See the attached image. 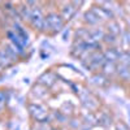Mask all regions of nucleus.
<instances>
[{
	"label": "nucleus",
	"instance_id": "6ab92c4d",
	"mask_svg": "<svg viewBox=\"0 0 130 130\" xmlns=\"http://www.w3.org/2000/svg\"><path fill=\"white\" fill-rule=\"evenodd\" d=\"M0 130H7V127H5L4 124H0Z\"/></svg>",
	"mask_w": 130,
	"mask_h": 130
},
{
	"label": "nucleus",
	"instance_id": "dca6fc26",
	"mask_svg": "<svg viewBox=\"0 0 130 130\" xmlns=\"http://www.w3.org/2000/svg\"><path fill=\"white\" fill-rule=\"evenodd\" d=\"M104 40L107 43H109V44H113V43H116V39H115V35L109 34V35H104Z\"/></svg>",
	"mask_w": 130,
	"mask_h": 130
},
{
	"label": "nucleus",
	"instance_id": "9b49d317",
	"mask_svg": "<svg viewBox=\"0 0 130 130\" xmlns=\"http://www.w3.org/2000/svg\"><path fill=\"white\" fill-rule=\"evenodd\" d=\"M117 73H118V75H120V78L122 81H130V67H126V65H118Z\"/></svg>",
	"mask_w": 130,
	"mask_h": 130
},
{
	"label": "nucleus",
	"instance_id": "2eb2a0df",
	"mask_svg": "<svg viewBox=\"0 0 130 130\" xmlns=\"http://www.w3.org/2000/svg\"><path fill=\"white\" fill-rule=\"evenodd\" d=\"M108 29H109V31H111L112 35H116L117 32H118V30H117V24H116V22H111L109 26H108Z\"/></svg>",
	"mask_w": 130,
	"mask_h": 130
},
{
	"label": "nucleus",
	"instance_id": "aec40b11",
	"mask_svg": "<svg viewBox=\"0 0 130 130\" xmlns=\"http://www.w3.org/2000/svg\"><path fill=\"white\" fill-rule=\"evenodd\" d=\"M0 72H2V67H0Z\"/></svg>",
	"mask_w": 130,
	"mask_h": 130
},
{
	"label": "nucleus",
	"instance_id": "f8f14e48",
	"mask_svg": "<svg viewBox=\"0 0 130 130\" xmlns=\"http://www.w3.org/2000/svg\"><path fill=\"white\" fill-rule=\"evenodd\" d=\"M102 69H103V72H104V74H113L115 72H116V65H115V62H111V61H105L104 62V65L102 67Z\"/></svg>",
	"mask_w": 130,
	"mask_h": 130
},
{
	"label": "nucleus",
	"instance_id": "9d476101",
	"mask_svg": "<svg viewBox=\"0 0 130 130\" xmlns=\"http://www.w3.org/2000/svg\"><path fill=\"white\" fill-rule=\"evenodd\" d=\"M83 18H85V22H86V24H89V25H96V24H99V22H100V18L95 14V12H94L92 9L87 10V12L85 13Z\"/></svg>",
	"mask_w": 130,
	"mask_h": 130
},
{
	"label": "nucleus",
	"instance_id": "20e7f679",
	"mask_svg": "<svg viewBox=\"0 0 130 130\" xmlns=\"http://www.w3.org/2000/svg\"><path fill=\"white\" fill-rule=\"evenodd\" d=\"M79 98H81L83 105L89 109V112H94L99 108V102H98V99L92 94H90L89 91L85 90L82 94H79Z\"/></svg>",
	"mask_w": 130,
	"mask_h": 130
},
{
	"label": "nucleus",
	"instance_id": "6e6552de",
	"mask_svg": "<svg viewBox=\"0 0 130 130\" xmlns=\"http://www.w3.org/2000/svg\"><path fill=\"white\" fill-rule=\"evenodd\" d=\"M13 61H14V60L8 55L7 51H5L4 48L0 50V67H2V68H8V67H10V65H12Z\"/></svg>",
	"mask_w": 130,
	"mask_h": 130
},
{
	"label": "nucleus",
	"instance_id": "4468645a",
	"mask_svg": "<svg viewBox=\"0 0 130 130\" xmlns=\"http://www.w3.org/2000/svg\"><path fill=\"white\" fill-rule=\"evenodd\" d=\"M92 81L98 86H105L107 85V79L103 77V75H95V77H92Z\"/></svg>",
	"mask_w": 130,
	"mask_h": 130
},
{
	"label": "nucleus",
	"instance_id": "a211bd4d",
	"mask_svg": "<svg viewBox=\"0 0 130 130\" xmlns=\"http://www.w3.org/2000/svg\"><path fill=\"white\" fill-rule=\"evenodd\" d=\"M5 103V94L3 91H0V107H3Z\"/></svg>",
	"mask_w": 130,
	"mask_h": 130
},
{
	"label": "nucleus",
	"instance_id": "0eeeda50",
	"mask_svg": "<svg viewBox=\"0 0 130 130\" xmlns=\"http://www.w3.org/2000/svg\"><path fill=\"white\" fill-rule=\"evenodd\" d=\"M74 13H75V8L73 7V3H68V4H65L64 8H61L60 16L62 17L64 21H68L74 16Z\"/></svg>",
	"mask_w": 130,
	"mask_h": 130
},
{
	"label": "nucleus",
	"instance_id": "1a4fd4ad",
	"mask_svg": "<svg viewBox=\"0 0 130 130\" xmlns=\"http://www.w3.org/2000/svg\"><path fill=\"white\" fill-rule=\"evenodd\" d=\"M120 51H117L116 48H108L103 55H104V59L105 61H111V62H115L116 60H118L120 57Z\"/></svg>",
	"mask_w": 130,
	"mask_h": 130
},
{
	"label": "nucleus",
	"instance_id": "f257e3e1",
	"mask_svg": "<svg viewBox=\"0 0 130 130\" xmlns=\"http://www.w3.org/2000/svg\"><path fill=\"white\" fill-rule=\"evenodd\" d=\"M27 112L35 122H48V120H50L48 108L43 103H40L39 100L29 103L27 104Z\"/></svg>",
	"mask_w": 130,
	"mask_h": 130
},
{
	"label": "nucleus",
	"instance_id": "ddd939ff",
	"mask_svg": "<svg viewBox=\"0 0 130 130\" xmlns=\"http://www.w3.org/2000/svg\"><path fill=\"white\" fill-rule=\"evenodd\" d=\"M74 111V105L70 103V102H67V103H64L62 105H61V108H60V112L62 113V115H65V116H68V115H70L72 112Z\"/></svg>",
	"mask_w": 130,
	"mask_h": 130
},
{
	"label": "nucleus",
	"instance_id": "f3484780",
	"mask_svg": "<svg viewBox=\"0 0 130 130\" xmlns=\"http://www.w3.org/2000/svg\"><path fill=\"white\" fill-rule=\"evenodd\" d=\"M122 43H126L127 46H130V32H126L124 35V39H122Z\"/></svg>",
	"mask_w": 130,
	"mask_h": 130
},
{
	"label": "nucleus",
	"instance_id": "39448f33",
	"mask_svg": "<svg viewBox=\"0 0 130 130\" xmlns=\"http://www.w3.org/2000/svg\"><path fill=\"white\" fill-rule=\"evenodd\" d=\"M38 83L42 85V86H44V87H51V86H53L56 83V74L53 73V72H46V73H43L39 79H38Z\"/></svg>",
	"mask_w": 130,
	"mask_h": 130
},
{
	"label": "nucleus",
	"instance_id": "7ed1b4c3",
	"mask_svg": "<svg viewBox=\"0 0 130 130\" xmlns=\"http://www.w3.org/2000/svg\"><path fill=\"white\" fill-rule=\"evenodd\" d=\"M29 24L34 30H38V31L46 30V17L42 14L40 9H38V8L32 9L31 17L29 20Z\"/></svg>",
	"mask_w": 130,
	"mask_h": 130
},
{
	"label": "nucleus",
	"instance_id": "f03ea898",
	"mask_svg": "<svg viewBox=\"0 0 130 130\" xmlns=\"http://www.w3.org/2000/svg\"><path fill=\"white\" fill-rule=\"evenodd\" d=\"M64 26V20L60 14L52 12L46 16V30H51L53 34L60 31Z\"/></svg>",
	"mask_w": 130,
	"mask_h": 130
},
{
	"label": "nucleus",
	"instance_id": "423d86ee",
	"mask_svg": "<svg viewBox=\"0 0 130 130\" xmlns=\"http://www.w3.org/2000/svg\"><path fill=\"white\" fill-rule=\"evenodd\" d=\"M31 94L37 98V100H40V99H44V98L48 95V89L38 83V85H35L34 87H32Z\"/></svg>",
	"mask_w": 130,
	"mask_h": 130
}]
</instances>
